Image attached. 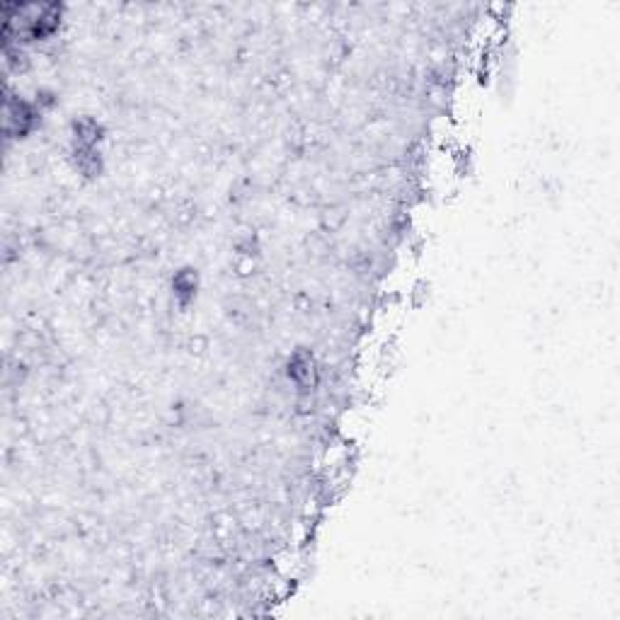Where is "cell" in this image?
Returning <instances> with one entry per match:
<instances>
[{"mask_svg": "<svg viewBox=\"0 0 620 620\" xmlns=\"http://www.w3.org/2000/svg\"><path fill=\"white\" fill-rule=\"evenodd\" d=\"M289 378L296 383V386L301 388H310L315 386V364H313V357L306 352H298L293 354V359L289 362Z\"/></svg>", "mask_w": 620, "mask_h": 620, "instance_id": "obj_1", "label": "cell"}, {"mask_svg": "<svg viewBox=\"0 0 620 620\" xmlns=\"http://www.w3.org/2000/svg\"><path fill=\"white\" fill-rule=\"evenodd\" d=\"M194 289H196L194 274H189V272L177 274V279H174V293H177L179 298H184V301H187V298L194 296Z\"/></svg>", "mask_w": 620, "mask_h": 620, "instance_id": "obj_2", "label": "cell"}]
</instances>
